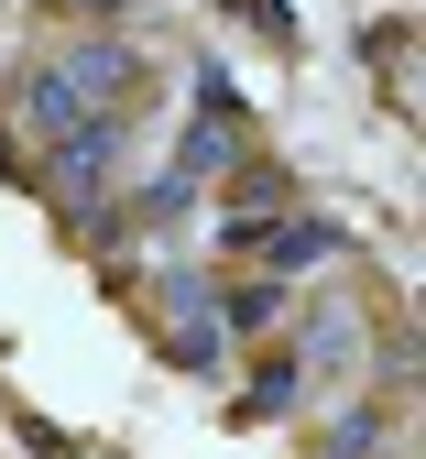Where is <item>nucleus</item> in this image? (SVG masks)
I'll return each instance as SVG.
<instances>
[{
    "label": "nucleus",
    "mask_w": 426,
    "mask_h": 459,
    "mask_svg": "<svg viewBox=\"0 0 426 459\" xmlns=\"http://www.w3.org/2000/svg\"><path fill=\"white\" fill-rule=\"evenodd\" d=\"M132 88H143V66L120 44H77V55H55V66L22 77V121L55 132V143H88V132H109L132 109Z\"/></svg>",
    "instance_id": "1"
},
{
    "label": "nucleus",
    "mask_w": 426,
    "mask_h": 459,
    "mask_svg": "<svg viewBox=\"0 0 426 459\" xmlns=\"http://www.w3.org/2000/svg\"><path fill=\"white\" fill-rule=\"evenodd\" d=\"M328 252H339L328 219H295V230H274V241H263V263H328Z\"/></svg>",
    "instance_id": "2"
}]
</instances>
